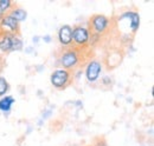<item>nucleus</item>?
Instances as JSON below:
<instances>
[{"mask_svg": "<svg viewBox=\"0 0 154 146\" xmlns=\"http://www.w3.org/2000/svg\"><path fill=\"white\" fill-rule=\"evenodd\" d=\"M94 146H108V143L106 142V139L103 137H101V138H97L96 139Z\"/></svg>", "mask_w": 154, "mask_h": 146, "instance_id": "14", "label": "nucleus"}, {"mask_svg": "<svg viewBox=\"0 0 154 146\" xmlns=\"http://www.w3.org/2000/svg\"><path fill=\"white\" fill-rule=\"evenodd\" d=\"M110 25H112V20L107 16L97 13V14H93L90 17L87 26L91 33H95V34L102 36L109 31Z\"/></svg>", "mask_w": 154, "mask_h": 146, "instance_id": "4", "label": "nucleus"}, {"mask_svg": "<svg viewBox=\"0 0 154 146\" xmlns=\"http://www.w3.org/2000/svg\"><path fill=\"white\" fill-rule=\"evenodd\" d=\"M101 81H102V84L103 85H112V83H113V80H112V78L109 77V75H104V77H102V79H101Z\"/></svg>", "mask_w": 154, "mask_h": 146, "instance_id": "15", "label": "nucleus"}, {"mask_svg": "<svg viewBox=\"0 0 154 146\" xmlns=\"http://www.w3.org/2000/svg\"><path fill=\"white\" fill-rule=\"evenodd\" d=\"M12 36L7 33H0V52L8 54L12 52Z\"/></svg>", "mask_w": 154, "mask_h": 146, "instance_id": "8", "label": "nucleus"}, {"mask_svg": "<svg viewBox=\"0 0 154 146\" xmlns=\"http://www.w3.org/2000/svg\"><path fill=\"white\" fill-rule=\"evenodd\" d=\"M42 40L45 42V44H50L51 41H52V36H44L42 38Z\"/></svg>", "mask_w": 154, "mask_h": 146, "instance_id": "16", "label": "nucleus"}, {"mask_svg": "<svg viewBox=\"0 0 154 146\" xmlns=\"http://www.w3.org/2000/svg\"><path fill=\"white\" fill-rule=\"evenodd\" d=\"M14 103H16V99L12 95H10V94L0 98V111L4 113V115L7 117L10 114V112H11V110L13 107Z\"/></svg>", "mask_w": 154, "mask_h": 146, "instance_id": "9", "label": "nucleus"}, {"mask_svg": "<svg viewBox=\"0 0 154 146\" xmlns=\"http://www.w3.org/2000/svg\"><path fill=\"white\" fill-rule=\"evenodd\" d=\"M50 83L54 89H56L58 91H63L74 83L72 72L63 69H56L50 74Z\"/></svg>", "mask_w": 154, "mask_h": 146, "instance_id": "2", "label": "nucleus"}, {"mask_svg": "<svg viewBox=\"0 0 154 146\" xmlns=\"http://www.w3.org/2000/svg\"><path fill=\"white\" fill-rule=\"evenodd\" d=\"M23 50H24V41L20 34H13L12 36V52L23 51Z\"/></svg>", "mask_w": 154, "mask_h": 146, "instance_id": "12", "label": "nucleus"}, {"mask_svg": "<svg viewBox=\"0 0 154 146\" xmlns=\"http://www.w3.org/2000/svg\"><path fill=\"white\" fill-rule=\"evenodd\" d=\"M7 14H10L12 18L14 19L17 22H23V21H25L26 19H27V12L23 8V7H19V6H16V7H13Z\"/></svg>", "mask_w": 154, "mask_h": 146, "instance_id": "10", "label": "nucleus"}, {"mask_svg": "<svg viewBox=\"0 0 154 146\" xmlns=\"http://www.w3.org/2000/svg\"><path fill=\"white\" fill-rule=\"evenodd\" d=\"M90 31L85 25H76L72 27V47L87 51L89 48Z\"/></svg>", "mask_w": 154, "mask_h": 146, "instance_id": "3", "label": "nucleus"}, {"mask_svg": "<svg viewBox=\"0 0 154 146\" xmlns=\"http://www.w3.org/2000/svg\"><path fill=\"white\" fill-rule=\"evenodd\" d=\"M39 40H40V36H35L33 38H32V41H33V44H35V45H37V44H38Z\"/></svg>", "mask_w": 154, "mask_h": 146, "instance_id": "18", "label": "nucleus"}, {"mask_svg": "<svg viewBox=\"0 0 154 146\" xmlns=\"http://www.w3.org/2000/svg\"><path fill=\"white\" fill-rule=\"evenodd\" d=\"M57 39L62 48L72 47V26L62 25L57 32Z\"/></svg>", "mask_w": 154, "mask_h": 146, "instance_id": "7", "label": "nucleus"}, {"mask_svg": "<svg viewBox=\"0 0 154 146\" xmlns=\"http://www.w3.org/2000/svg\"><path fill=\"white\" fill-rule=\"evenodd\" d=\"M85 52L82 50H77L75 47H69V48H62L59 54H58L57 64L60 66V69L75 72L77 70L82 69L81 65L82 63L85 64Z\"/></svg>", "mask_w": 154, "mask_h": 146, "instance_id": "1", "label": "nucleus"}, {"mask_svg": "<svg viewBox=\"0 0 154 146\" xmlns=\"http://www.w3.org/2000/svg\"><path fill=\"white\" fill-rule=\"evenodd\" d=\"M103 70V64L98 59H89L85 63L84 74L89 83H95L100 79Z\"/></svg>", "mask_w": 154, "mask_h": 146, "instance_id": "5", "label": "nucleus"}, {"mask_svg": "<svg viewBox=\"0 0 154 146\" xmlns=\"http://www.w3.org/2000/svg\"><path fill=\"white\" fill-rule=\"evenodd\" d=\"M16 6H17V2L12 0H0V12L2 14H7Z\"/></svg>", "mask_w": 154, "mask_h": 146, "instance_id": "11", "label": "nucleus"}, {"mask_svg": "<svg viewBox=\"0 0 154 146\" xmlns=\"http://www.w3.org/2000/svg\"><path fill=\"white\" fill-rule=\"evenodd\" d=\"M4 65H5V61H4V59H2L1 55H0V73H1L2 69H4Z\"/></svg>", "mask_w": 154, "mask_h": 146, "instance_id": "19", "label": "nucleus"}, {"mask_svg": "<svg viewBox=\"0 0 154 146\" xmlns=\"http://www.w3.org/2000/svg\"><path fill=\"white\" fill-rule=\"evenodd\" d=\"M0 33L20 34V24L17 22L10 14H5L0 20Z\"/></svg>", "mask_w": 154, "mask_h": 146, "instance_id": "6", "label": "nucleus"}, {"mask_svg": "<svg viewBox=\"0 0 154 146\" xmlns=\"http://www.w3.org/2000/svg\"><path fill=\"white\" fill-rule=\"evenodd\" d=\"M33 52H35V47H26L25 48V53H27V54H31Z\"/></svg>", "mask_w": 154, "mask_h": 146, "instance_id": "17", "label": "nucleus"}, {"mask_svg": "<svg viewBox=\"0 0 154 146\" xmlns=\"http://www.w3.org/2000/svg\"><path fill=\"white\" fill-rule=\"evenodd\" d=\"M4 16H5V14H2V13H1V12H0V20H1V19H2V17H4Z\"/></svg>", "mask_w": 154, "mask_h": 146, "instance_id": "20", "label": "nucleus"}, {"mask_svg": "<svg viewBox=\"0 0 154 146\" xmlns=\"http://www.w3.org/2000/svg\"><path fill=\"white\" fill-rule=\"evenodd\" d=\"M10 91V84L6 80V78H4L2 75H0V98L7 95V93Z\"/></svg>", "mask_w": 154, "mask_h": 146, "instance_id": "13", "label": "nucleus"}]
</instances>
